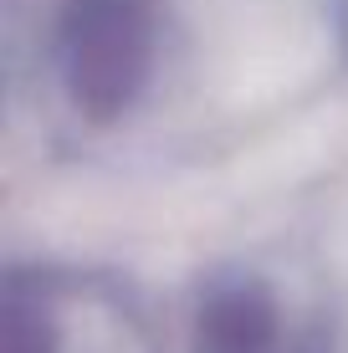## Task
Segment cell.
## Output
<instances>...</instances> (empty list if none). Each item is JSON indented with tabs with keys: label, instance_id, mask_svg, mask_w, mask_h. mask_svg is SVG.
I'll return each instance as SVG.
<instances>
[{
	"label": "cell",
	"instance_id": "1",
	"mask_svg": "<svg viewBox=\"0 0 348 353\" xmlns=\"http://www.w3.org/2000/svg\"><path fill=\"white\" fill-rule=\"evenodd\" d=\"M159 0H67L52 21V77L88 123L134 113L159 77Z\"/></svg>",
	"mask_w": 348,
	"mask_h": 353
},
{
	"label": "cell",
	"instance_id": "2",
	"mask_svg": "<svg viewBox=\"0 0 348 353\" xmlns=\"http://www.w3.org/2000/svg\"><path fill=\"white\" fill-rule=\"evenodd\" d=\"M190 353H297L277 287L256 272L210 276L190 318Z\"/></svg>",
	"mask_w": 348,
	"mask_h": 353
}]
</instances>
